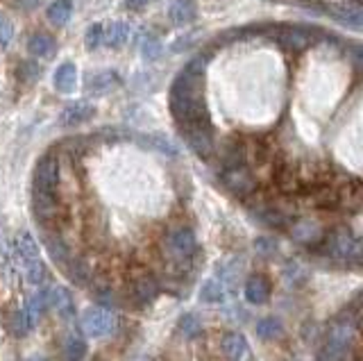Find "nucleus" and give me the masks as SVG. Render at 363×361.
<instances>
[{
    "label": "nucleus",
    "instance_id": "nucleus-12",
    "mask_svg": "<svg viewBox=\"0 0 363 361\" xmlns=\"http://www.w3.org/2000/svg\"><path fill=\"white\" fill-rule=\"evenodd\" d=\"M291 236L298 243H304V245H320L323 243V230L320 225H318L315 221H295L291 225Z\"/></svg>",
    "mask_w": 363,
    "mask_h": 361
},
{
    "label": "nucleus",
    "instance_id": "nucleus-11",
    "mask_svg": "<svg viewBox=\"0 0 363 361\" xmlns=\"http://www.w3.org/2000/svg\"><path fill=\"white\" fill-rule=\"evenodd\" d=\"M96 116V107L89 103V100H75L68 107H64V111L60 114V123L66 128L73 126H82V123H89Z\"/></svg>",
    "mask_w": 363,
    "mask_h": 361
},
{
    "label": "nucleus",
    "instance_id": "nucleus-13",
    "mask_svg": "<svg viewBox=\"0 0 363 361\" xmlns=\"http://www.w3.org/2000/svg\"><path fill=\"white\" fill-rule=\"evenodd\" d=\"M277 43L284 50H289V52H304L306 48L311 46V39L300 28H286V30L279 32Z\"/></svg>",
    "mask_w": 363,
    "mask_h": 361
},
{
    "label": "nucleus",
    "instance_id": "nucleus-26",
    "mask_svg": "<svg viewBox=\"0 0 363 361\" xmlns=\"http://www.w3.org/2000/svg\"><path fill=\"white\" fill-rule=\"evenodd\" d=\"M118 82H121V80H118L116 71H102V73H96V75L89 80V91H94V94H105V91H109V89L116 87Z\"/></svg>",
    "mask_w": 363,
    "mask_h": 361
},
{
    "label": "nucleus",
    "instance_id": "nucleus-6",
    "mask_svg": "<svg viewBox=\"0 0 363 361\" xmlns=\"http://www.w3.org/2000/svg\"><path fill=\"white\" fill-rule=\"evenodd\" d=\"M62 179V166L55 152H45L34 168V191L43 194H57Z\"/></svg>",
    "mask_w": 363,
    "mask_h": 361
},
{
    "label": "nucleus",
    "instance_id": "nucleus-19",
    "mask_svg": "<svg viewBox=\"0 0 363 361\" xmlns=\"http://www.w3.org/2000/svg\"><path fill=\"white\" fill-rule=\"evenodd\" d=\"M50 307L62 316V318H71L75 313V302L73 296L68 293L64 287H55L50 289Z\"/></svg>",
    "mask_w": 363,
    "mask_h": 361
},
{
    "label": "nucleus",
    "instance_id": "nucleus-5",
    "mask_svg": "<svg viewBox=\"0 0 363 361\" xmlns=\"http://www.w3.org/2000/svg\"><path fill=\"white\" fill-rule=\"evenodd\" d=\"M164 252L168 255V259L173 262H186L198 250V239L196 232L186 225H179V228L168 230V234L164 236Z\"/></svg>",
    "mask_w": 363,
    "mask_h": 361
},
{
    "label": "nucleus",
    "instance_id": "nucleus-33",
    "mask_svg": "<svg viewBox=\"0 0 363 361\" xmlns=\"http://www.w3.org/2000/svg\"><path fill=\"white\" fill-rule=\"evenodd\" d=\"M102 39H105V26H102V23H91L89 30H86V37H84L86 48L96 50L102 43Z\"/></svg>",
    "mask_w": 363,
    "mask_h": 361
},
{
    "label": "nucleus",
    "instance_id": "nucleus-1",
    "mask_svg": "<svg viewBox=\"0 0 363 361\" xmlns=\"http://www.w3.org/2000/svg\"><path fill=\"white\" fill-rule=\"evenodd\" d=\"M204 66H207V57L200 55L191 60L170 84L168 105L179 130L211 123L207 100H204Z\"/></svg>",
    "mask_w": 363,
    "mask_h": 361
},
{
    "label": "nucleus",
    "instance_id": "nucleus-25",
    "mask_svg": "<svg viewBox=\"0 0 363 361\" xmlns=\"http://www.w3.org/2000/svg\"><path fill=\"white\" fill-rule=\"evenodd\" d=\"M257 334H259V338H264V341H277V338L284 334V325L279 323V318H275V316H266V318L259 321Z\"/></svg>",
    "mask_w": 363,
    "mask_h": 361
},
{
    "label": "nucleus",
    "instance_id": "nucleus-21",
    "mask_svg": "<svg viewBox=\"0 0 363 361\" xmlns=\"http://www.w3.org/2000/svg\"><path fill=\"white\" fill-rule=\"evenodd\" d=\"M50 304V289H39L34 296L30 298L28 307H26V313H28V321H30V327H34L39 323L43 309Z\"/></svg>",
    "mask_w": 363,
    "mask_h": 361
},
{
    "label": "nucleus",
    "instance_id": "nucleus-39",
    "mask_svg": "<svg viewBox=\"0 0 363 361\" xmlns=\"http://www.w3.org/2000/svg\"><path fill=\"white\" fill-rule=\"evenodd\" d=\"M94 361H102V359H94Z\"/></svg>",
    "mask_w": 363,
    "mask_h": 361
},
{
    "label": "nucleus",
    "instance_id": "nucleus-14",
    "mask_svg": "<svg viewBox=\"0 0 363 361\" xmlns=\"http://www.w3.org/2000/svg\"><path fill=\"white\" fill-rule=\"evenodd\" d=\"M196 16H198L196 0H175V3L168 7V18L173 21L175 26H189L196 21Z\"/></svg>",
    "mask_w": 363,
    "mask_h": 361
},
{
    "label": "nucleus",
    "instance_id": "nucleus-22",
    "mask_svg": "<svg viewBox=\"0 0 363 361\" xmlns=\"http://www.w3.org/2000/svg\"><path fill=\"white\" fill-rule=\"evenodd\" d=\"M75 84H77V69L71 62L62 64L60 69L55 71V89L62 94H71Z\"/></svg>",
    "mask_w": 363,
    "mask_h": 361
},
{
    "label": "nucleus",
    "instance_id": "nucleus-4",
    "mask_svg": "<svg viewBox=\"0 0 363 361\" xmlns=\"http://www.w3.org/2000/svg\"><path fill=\"white\" fill-rule=\"evenodd\" d=\"M16 255L21 259L23 270H26V279L30 282V284H43L48 270H45V264L41 259V250L37 245V239H34L30 232H21L16 236Z\"/></svg>",
    "mask_w": 363,
    "mask_h": 361
},
{
    "label": "nucleus",
    "instance_id": "nucleus-10",
    "mask_svg": "<svg viewBox=\"0 0 363 361\" xmlns=\"http://www.w3.org/2000/svg\"><path fill=\"white\" fill-rule=\"evenodd\" d=\"M159 296V282L150 273H141L132 277L130 284V298L134 300L136 307H147Z\"/></svg>",
    "mask_w": 363,
    "mask_h": 361
},
{
    "label": "nucleus",
    "instance_id": "nucleus-32",
    "mask_svg": "<svg viewBox=\"0 0 363 361\" xmlns=\"http://www.w3.org/2000/svg\"><path fill=\"white\" fill-rule=\"evenodd\" d=\"M141 52H143L145 62H155V60L162 57L164 46H162V41H159L157 37H145L143 46H141Z\"/></svg>",
    "mask_w": 363,
    "mask_h": 361
},
{
    "label": "nucleus",
    "instance_id": "nucleus-7",
    "mask_svg": "<svg viewBox=\"0 0 363 361\" xmlns=\"http://www.w3.org/2000/svg\"><path fill=\"white\" fill-rule=\"evenodd\" d=\"M113 325H116L113 313L105 307H91L82 313V318H79V330L91 338H102L111 334Z\"/></svg>",
    "mask_w": 363,
    "mask_h": 361
},
{
    "label": "nucleus",
    "instance_id": "nucleus-29",
    "mask_svg": "<svg viewBox=\"0 0 363 361\" xmlns=\"http://www.w3.org/2000/svg\"><path fill=\"white\" fill-rule=\"evenodd\" d=\"M177 330L182 332V336H186V338H198L202 334V323H200L198 316L184 313L177 323Z\"/></svg>",
    "mask_w": 363,
    "mask_h": 361
},
{
    "label": "nucleus",
    "instance_id": "nucleus-35",
    "mask_svg": "<svg viewBox=\"0 0 363 361\" xmlns=\"http://www.w3.org/2000/svg\"><path fill=\"white\" fill-rule=\"evenodd\" d=\"M11 41H14V23L5 14H0V46L7 48Z\"/></svg>",
    "mask_w": 363,
    "mask_h": 361
},
{
    "label": "nucleus",
    "instance_id": "nucleus-17",
    "mask_svg": "<svg viewBox=\"0 0 363 361\" xmlns=\"http://www.w3.org/2000/svg\"><path fill=\"white\" fill-rule=\"evenodd\" d=\"M223 355L230 359V361H243L247 357V341L241 336V334H236V332H230V334H225L223 336Z\"/></svg>",
    "mask_w": 363,
    "mask_h": 361
},
{
    "label": "nucleus",
    "instance_id": "nucleus-24",
    "mask_svg": "<svg viewBox=\"0 0 363 361\" xmlns=\"http://www.w3.org/2000/svg\"><path fill=\"white\" fill-rule=\"evenodd\" d=\"M45 16L50 18V23L55 26H66L73 16V3L71 0H55V3L48 7Z\"/></svg>",
    "mask_w": 363,
    "mask_h": 361
},
{
    "label": "nucleus",
    "instance_id": "nucleus-2",
    "mask_svg": "<svg viewBox=\"0 0 363 361\" xmlns=\"http://www.w3.org/2000/svg\"><path fill=\"white\" fill-rule=\"evenodd\" d=\"M320 252L334 262H345L354 264L363 262V241L357 234H352L347 228H336L329 234H325V239L320 243Z\"/></svg>",
    "mask_w": 363,
    "mask_h": 361
},
{
    "label": "nucleus",
    "instance_id": "nucleus-8",
    "mask_svg": "<svg viewBox=\"0 0 363 361\" xmlns=\"http://www.w3.org/2000/svg\"><path fill=\"white\" fill-rule=\"evenodd\" d=\"M220 182L225 184V189L230 191L234 198H241V200H245L247 196H252L257 191V179L247 166L232 168V171H223Z\"/></svg>",
    "mask_w": 363,
    "mask_h": 361
},
{
    "label": "nucleus",
    "instance_id": "nucleus-23",
    "mask_svg": "<svg viewBox=\"0 0 363 361\" xmlns=\"http://www.w3.org/2000/svg\"><path fill=\"white\" fill-rule=\"evenodd\" d=\"M132 35V30L128 23H123V21H113V23L105 30V39H102V43H107L109 48H121L128 43Z\"/></svg>",
    "mask_w": 363,
    "mask_h": 361
},
{
    "label": "nucleus",
    "instance_id": "nucleus-31",
    "mask_svg": "<svg viewBox=\"0 0 363 361\" xmlns=\"http://www.w3.org/2000/svg\"><path fill=\"white\" fill-rule=\"evenodd\" d=\"M9 330L14 336H23V334H28L32 327H30V321H28V313H26V307L23 309H16L14 313H11V318H9Z\"/></svg>",
    "mask_w": 363,
    "mask_h": 361
},
{
    "label": "nucleus",
    "instance_id": "nucleus-20",
    "mask_svg": "<svg viewBox=\"0 0 363 361\" xmlns=\"http://www.w3.org/2000/svg\"><path fill=\"white\" fill-rule=\"evenodd\" d=\"M28 50L34 55V57L50 60V57H55V52H57V41L50 35H43V32H39V35H32L30 37Z\"/></svg>",
    "mask_w": 363,
    "mask_h": 361
},
{
    "label": "nucleus",
    "instance_id": "nucleus-18",
    "mask_svg": "<svg viewBox=\"0 0 363 361\" xmlns=\"http://www.w3.org/2000/svg\"><path fill=\"white\" fill-rule=\"evenodd\" d=\"M332 18L350 30H363V7H332Z\"/></svg>",
    "mask_w": 363,
    "mask_h": 361
},
{
    "label": "nucleus",
    "instance_id": "nucleus-38",
    "mask_svg": "<svg viewBox=\"0 0 363 361\" xmlns=\"http://www.w3.org/2000/svg\"><path fill=\"white\" fill-rule=\"evenodd\" d=\"M28 361H45V359H41V357H32V359H28Z\"/></svg>",
    "mask_w": 363,
    "mask_h": 361
},
{
    "label": "nucleus",
    "instance_id": "nucleus-28",
    "mask_svg": "<svg viewBox=\"0 0 363 361\" xmlns=\"http://www.w3.org/2000/svg\"><path fill=\"white\" fill-rule=\"evenodd\" d=\"M86 355V343L84 338H79L77 334H71L64 341V357L66 361H82Z\"/></svg>",
    "mask_w": 363,
    "mask_h": 361
},
{
    "label": "nucleus",
    "instance_id": "nucleus-36",
    "mask_svg": "<svg viewBox=\"0 0 363 361\" xmlns=\"http://www.w3.org/2000/svg\"><path fill=\"white\" fill-rule=\"evenodd\" d=\"M275 241H272V239H259L257 241V250L259 252H266V255H272V252H275Z\"/></svg>",
    "mask_w": 363,
    "mask_h": 361
},
{
    "label": "nucleus",
    "instance_id": "nucleus-30",
    "mask_svg": "<svg viewBox=\"0 0 363 361\" xmlns=\"http://www.w3.org/2000/svg\"><path fill=\"white\" fill-rule=\"evenodd\" d=\"M39 75H41V69H39V64L37 62H21L18 64V69H16V77H18V82L21 84H34L39 80Z\"/></svg>",
    "mask_w": 363,
    "mask_h": 361
},
{
    "label": "nucleus",
    "instance_id": "nucleus-15",
    "mask_svg": "<svg viewBox=\"0 0 363 361\" xmlns=\"http://www.w3.org/2000/svg\"><path fill=\"white\" fill-rule=\"evenodd\" d=\"M270 298V284L264 275H250L245 279V300L250 304H264Z\"/></svg>",
    "mask_w": 363,
    "mask_h": 361
},
{
    "label": "nucleus",
    "instance_id": "nucleus-16",
    "mask_svg": "<svg viewBox=\"0 0 363 361\" xmlns=\"http://www.w3.org/2000/svg\"><path fill=\"white\" fill-rule=\"evenodd\" d=\"M43 243L48 248V255L60 264H71V252H68V245L64 243V239L60 236V232L52 230H43Z\"/></svg>",
    "mask_w": 363,
    "mask_h": 361
},
{
    "label": "nucleus",
    "instance_id": "nucleus-37",
    "mask_svg": "<svg viewBox=\"0 0 363 361\" xmlns=\"http://www.w3.org/2000/svg\"><path fill=\"white\" fill-rule=\"evenodd\" d=\"M147 3H150V0H125V7H128V9H141Z\"/></svg>",
    "mask_w": 363,
    "mask_h": 361
},
{
    "label": "nucleus",
    "instance_id": "nucleus-3",
    "mask_svg": "<svg viewBox=\"0 0 363 361\" xmlns=\"http://www.w3.org/2000/svg\"><path fill=\"white\" fill-rule=\"evenodd\" d=\"M32 213L43 230L60 232V225L71 218V209L66 202L60 200L57 194H43V191L32 189Z\"/></svg>",
    "mask_w": 363,
    "mask_h": 361
},
{
    "label": "nucleus",
    "instance_id": "nucleus-27",
    "mask_svg": "<svg viewBox=\"0 0 363 361\" xmlns=\"http://www.w3.org/2000/svg\"><path fill=\"white\" fill-rule=\"evenodd\" d=\"M200 300L207 304H216L225 300V287L220 279H207L200 289Z\"/></svg>",
    "mask_w": 363,
    "mask_h": 361
},
{
    "label": "nucleus",
    "instance_id": "nucleus-9",
    "mask_svg": "<svg viewBox=\"0 0 363 361\" xmlns=\"http://www.w3.org/2000/svg\"><path fill=\"white\" fill-rule=\"evenodd\" d=\"M182 137H184L186 145L196 152L202 160H209L216 150V141H213V126L207 123V126H193V128H184L179 130Z\"/></svg>",
    "mask_w": 363,
    "mask_h": 361
},
{
    "label": "nucleus",
    "instance_id": "nucleus-34",
    "mask_svg": "<svg viewBox=\"0 0 363 361\" xmlns=\"http://www.w3.org/2000/svg\"><path fill=\"white\" fill-rule=\"evenodd\" d=\"M141 141H145L150 148L159 150V152H164V155H177V148L173 143H170L168 139L164 137H141Z\"/></svg>",
    "mask_w": 363,
    "mask_h": 361
}]
</instances>
